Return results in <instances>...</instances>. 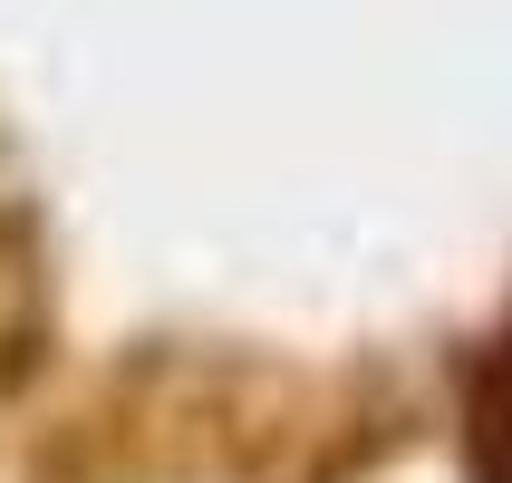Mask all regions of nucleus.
<instances>
[{"mask_svg": "<svg viewBox=\"0 0 512 483\" xmlns=\"http://www.w3.org/2000/svg\"><path fill=\"white\" fill-rule=\"evenodd\" d=\"M455 445H464V483H512V300L484 339L464 348L455 377Z\"/></svg>", "mask_w": 512, "mask_h": 483, "instance_id": "1", "label": "nucleus"}]
</instances>
